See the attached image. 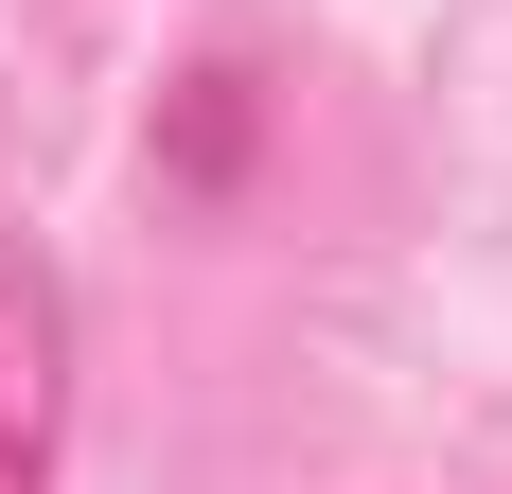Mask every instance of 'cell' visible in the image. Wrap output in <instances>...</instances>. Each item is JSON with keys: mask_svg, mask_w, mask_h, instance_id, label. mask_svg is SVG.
<instances>
[{"mask_svg": "<svg viewBox=\"0 0 512 494\" xmlns=\"http://www.w3.org/2000/svg\"><path fill=\"white\" fill-rule=\"evenodd\" d=\"M53 477H71V283L0 212V494H53Z\"/></svg>", "mask_w": 512, "mask_h": 494, "instance_id": "obj_1", "label": "cell"}]
</instances>
